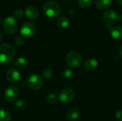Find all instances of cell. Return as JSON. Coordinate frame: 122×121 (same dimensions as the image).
<instances>
[{"mask_svg":"<svg viewBox=\"0 0 122 121\" xmlns=\"http://www.w3.org/2000/svg\"><path fill=\"white\" fill-rule=\"evenodd\" d=\"M15 56V51L9 44L0 45V63L8 65L12 63Z\"/></svg>","mask_w":122,"mask_h":121,"instance_id":"obj_1","label":"cell"},{"mask_svg":"<svg viewBox=\"0 0 122 121\" xmlns=\"http://www.w3.org/2000/svg\"><path fill=\"white\" fill-rule=\"evenodd\" d=\"M43 10L44 14L49 18H56L61 14L60 6L55 1H47L44 4Z\"/></svg>","mask_w":122,"mask_h":121,"instance_id":"obj_2","label":"cell"},{"mask_svg":"<svg viewBox=\"0 0 122 121\" xmlns=\"http://www.w3.org/2000/svg\"><path fill=\"white\" fill-rule=\"evenodd\" d=\"M27 83L30 88L37 91L43 88L44 81L41 76L38 74H31L27 79Z\"/></svg>","mask_w":122,"mask_h":121,"instance_id":"obj_3","label":"cell"},{"mask_svg":"<svg viewBox=\"0 0 122 121\" xmlns=\"http://www.w3.org/2000/svg\"><path fill=\"white\" fill-rule=\"evenodd\" d=\"M66 61L69 67L72 68H76L81 63V57L78 52L74 51H70L66 55Z\"/></svg>","mask_w":122,"mask_h":121,"instance_id":"obj_4","label":"cell"},{"mask_svg":"<svg viewBox=\"0 0 122 121\" xmlns=\"http://www.w3.org/2000/svg\"><path fill=\"white\" fill-rule=\"evenodd\" d=\"M75 97V92L70 88H66L62 89L59 95L58 98L62 103H69L71 102Z\"/></svg>","mask_w":122,"mask_h":121,"instance_id":"obj_5","label":"cell"},{"mask_svg":"<svg viewBox=\"0 0 122 121\" xmlns=\"http://www.w3.org/2000/svg\"><path fill=\"white\" fill-rule=\"evenodd\" d=\"M36 31V26L31 22L24 23L20 29L21 34L25 38H31L34 36Z\"/></svg>","mask_w":122,"mask_h":121,"instance_id":"obj_6","label":"cell"},{"mask_svg":"<svg viewBox=\"0 0 122 121\" xmlns=\"http://www.w3.org/2000/svg\"><path fill=\"white\" fill-rule=\"evenodd\" d=\"M4 29L5 31L9 34H14L18 28V24L16 19L13 16H8L5 19L4 24Z\"/></svg>","mask_w":122,"mask_h":121,"instance_id":"obj_7","label":"cell"},{"mask_svg":"<svg viewBox=\"0 0 122 121\" xmlns=\"http://www.w3.org/2000/svg\"><path fill=\"white\" fill-rule=\"evenodd\" d=\"M4 96L6 101L13 102L19 96V89L15 86H9L5 89Z\"/></svg>","mask_w":122,"mask_h":121,"instance_id":"obj_8","label":"cell"},{"mask_svg":"<svg viewBox=\"0 0 122 121\" xmlns=\"http://www.w3.org/2000/svg\"><path fill=\"white\" fill-rule=\"evenodd\" d=\"M104 20L109 24L116 23L117 21L122 19V16H119L116 11L112 10H107L104 13L103 15Z\"/></svg>","mask_w":122,"mask_h":121,"instance_id":"obj_9","label":"cell"},{"mask_svg":"<svg viewBox=\"0 0 122 121\" xmlns=\"http://www.w3.org/2000/svg\"><path fill=\"white\" fill-rule=\"evenodd\" d=\"M6 76L8 81L11 83H16L20 80L21 78V75L19 71L14 68H11L8 69L6 73Z\"/></svg>","mask_w":122,"mask_h":121,"instance_id":"obj_10","label":"cell"},{"mask_svg":"<svg viewBox=\"0 0 122 121\" xmlns=\"http://www.w3.org/2000/svg\"><path fill=\"white\" fill-rule=\"evenodd\" d=\"M99 66V62L97 59L91 58L87 59L84 63V68L86 71L92 72L95 71Z\"/></svg>","mask_w":122,"mask_h":121,"instance_id":"obj_11","label":"cell"},{"mask_svg":"<svg viewBox=\"0 0 122 121\" xmlns=\"http://www.w3.org/2000/svg\"><path fill=\"white\" fill-rule=\"evenodd\" d=\"M26 17L30 20H35L39 16V11L34 6H27L24 10Z\"/></svg>","mask_w":122,"mask_h":121,"instance_id":"obj_12","label":"cell"},{"mask_svg":"<svg viewBox=\"0 0 122 121\" xmlns=\"http://www.w3.org/2000/svg\"><path fill=\"white\" fill-rule=\"evenodd\" d=\"M110 35L113 39H122V25H117L111 26L109 29Z\"/></svg>","mask_w":122,"mask_h":121,"instance_id":"obj_13","label":"cell"},{"mask_svg":"<svg viewBox=\"0 0 122 121\" xmlns=\"http://www.w3.org/2000/svg\"><path fill=\"white\" fill-rule=\"evenodd\" d=\"M79 116H80V111L76 108H70L66 113V117L69 121H76L79 118Z\"/></svg>","mask_w":122,"mask_h":121,"instance_id":"obj_14","label":"cell"},{"mask_svg":"<svg viewBox=\"0 0 122 121\" xmlns=\"http://www.w3.org/2000/svg\"><path fill=\"white\" fill-rule=\"evenodd\" d=\"M95 6L100 10L108 9L112 5V0H94Z\"/></svg>","mask_w":122,"mask_h":121,"instance_id":"obj_15","label":"cell"},{"mask_svg":"<svg viewBox=\"0 0 122 121\" xmlns=\"http://www.w3.org/2000/svg\"><path fill=\"white\" fill-rule=\"evenodd\" d=\"M27 64H28V61L24 57H19L18 58L15 60L14 63V66L19 69L24 68L27 66Z\"/></svg>","mask_w":122,"mask_h":121,"instance_id":"obj_16","label":"cell"},{"mask_svg":"<svg viewBox=\"0 0 122 121\" xmlns=\"http://www.w3.org/2000/svg\"><path fill=\"white\" fill-rule=\"evenodd\" d=\"M11 119V114L9 111L0 108V121H10Z\"/></svg>","mask_w":122,"mask_h":121,"instance_id":"obj_17","label":"cell"},{"mask_svg":"<svg viewBox=\"0 0 122 121\" xmlns=\"http://www.w3.org/2000/svg\"><path fill=\"white\" fill-rule=\"evenodd\" d=\"M57 25L61 29H66L69 26V20L66 16H61L57 20Z\"/></svg>","mask_w":122,"mask_h":121,"instance_id":"obj_18","label":"cell"},{"mask_svg":"<svg viewBox=\"0 0 122 121\" xmlns=\"http://www.w3.org/2000/svg\"><path fill=\"white\" fill-rule=\"evenodd\" d=\"M54 76V71L52 69L48 68L44 70L42 72V77L45 80H50Z\"/></svg>","mask_w":122,"mask_h":121,"instance_id":"obj_19","label":"cell"},{"mask_svg":"<svg viewBox=\"0 0 122 121\" xmlns=\"http://www.w3.org/2000/svg\"><path fill=\"white\" fill-rule=\"evenodd\" d=\"M14 107L18 110H24L26 107V102L24 100H18L14 103Z\"/></svg>","mask_w":122,"mask_h":121,"instance_id":"obj_20","label":"cell"},{"mask_svg":"<svg viewBox=\"0 0 122 121\" xmlns=\"http://www.w3.org/2000/svg\"><path fill=\"white\" fill-rule=\"evenodd\" d=\"M57 100H58V97L56 96V95L54 93H50L46 97V101L49 104H54L56 103Z\"/></svg>","mask_w":122,"mask_h":121,"instance_id":"obj_21","label":"cell"},{"mask_svg":"<svg viewBox=\"0 0 122 121\" xmlns=\"http://www.w3.org/2000/svg\"><path fill=\"white\" fill-rule=\"evenodd\" d=\"M93 0H78V4L81 8H88L92 5Z\"/></svg>","mask_w":122,"mask_h":121,"instance_id":"obj_22","label":"cell"},{"mask_svg":"<svg viewBox=\"0 0 122 121\" xmlns=\"http://www.w3.org/2000/svg\"><path fill=\"white\" fill-rule=\"evenodd\" d=\"M73 76V71L70 68H66L62 72V76L65 79H69Z\"/></svg>","mask_w":122,"mask_h":121,"instance_id":"obj_23","label":"cell"},{"mask_svg":"<svg viewBox=\"0 0 122 121\" xmlns=\"http://www.w3.org/2000/svg\"><path fill=\"white\" fill-rule=\"evenodd\" d=\"M14 16L15 19H21L23 16V11L21 9H17L14 12Z\"/></svg>","mask_w":122,"mask_h":121,"instance_id":"obj_24","label":"cell"},{"mask_svg":"<svg viewBox=\"0 0 122 121\" xmlns=\"http://www.w3.org/2000/svg\"><path fill=\"white\" fill-rule=\"evenodd\" d=\"M14 42L15 45H16L18 46H21L24 44V39H23L22 36H17V37H16L14 39Z\"/></svg>","mask_w":122,"mask_h":121,"instance_id":"obj_25","label":"cell"},{"mask_svg":"<svg viewBox=\"0 0 122 121\" xmlns=\"http://www.w3.org/2000/svg\"><path fill=\"white\" fill-rule=\"evenodd\" d=\"M115 118L119 121H122V110H118L115 113Z\"/></svg>","mask_w":122,"mask_h":121,"instance_id":"obj_26","label":"cell"},{"mask_svg":"<svg viewBox=\"0 0 122 121\" xmlns=\"http://www.w3.org/2000/svg\"><path fill=\"white\" fill-rule=\"evenodd\" d=\"M119 54H120V56L122 58V45L119 48Z\"/></svg>","mask_w":122,"mask_h":121,"instance_id":"obj_27","label":"cell"},{"mask_svg":"<svg viewBox=\"0 0 122 121\" xmlns=\"http://www.w3.org/2000/svg\"><path fill=\"white\" fill-rule=\"evenodd\" d=\"M1 41H2V35H1V33L0 31V43L1 42Z\"/></svg>","mask_w":122,"mask_h":121,"instance_id":"obj_28","label":"cell"},{"mask_svg":"<svg viewBox=\"0 0 122 121\" xmlns=\"http://www.w3.org/2000/svg\"><path fill=\"white\" fill-rule=\"evenodd\" d=\"M117 2L119 3V4H122V0H117Z\"/></svg>","mask_w":122,"mask_h":121,"instance_id":"obj_29","label":"cell"},{"mask_svg":"<svg viewBox=\"0 0 122 121\" xmlns=\"http://www.w3.org/2000/svg\"><path fill=\"white\" fill-rule=\"evenodd\" d=\"M0 25H1V20H0Z\"/></svg>","mask_w":122,"mask_h":121,"instance_id":"obj_30","label":"cell"}]
</instances>
